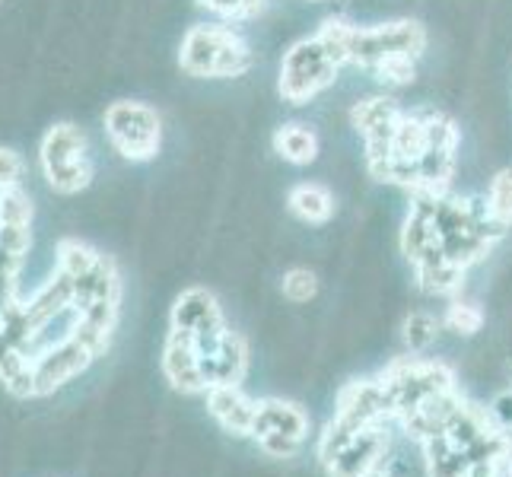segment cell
I'll list each match as a JSON object with an SVG mask.
<instances>
[{"label":"cell","mask_w":512,"mask_h":477,"mask_svg":"<svg viewBox=\"0 0 512 477\" xmlns=\"http://www.w3.org/2000/svg\"><path fill=\"white\" fill-rule=\"evenodd\" d=\"M319 39L328 45L341 67L353 64L363 70H376L392 58H414L427 51V29L417 20H388L379 26H357L341 16H328L319 26Z\"/></svg>","instance_id":"6da1fadb"},{"label":"cell","mask_w":512,"mask_h":477,"mask_svg":"<svg viewBox=\"0 0 512 477\" xmlns=\"http://www.w3.org/2000/svg\"><path fill=\"white\" fill-rule=\"evenodd\" d=\"M179 67L198 80H236L255 67V51L233 23L207 20L182 35Z\"/></svg>","instance_id":"7a4b0ae2"},{"label":"cell","mask_w":512,"mask_h":477,"mask_svg":"<svg viewBox=\"0 0 512 477\" xmlns=\"http://www.w3.org/2000/svg\"><path fill=\"white\" fill-rule=\"evenodd\" d=\"M39 166L48 188L55 194H80L90 188L96 166L90 156V137L74 121H58L51 125L39 144Z\"/></svg>","instance_id":"3957f363"},{"label":"cell","mask_w":512,"mask_h":477,"mask_svg":"<svg viewBox=\"0 0 512 477\" xmlns=\"http://www.w3.org/2000/svg\"><path fill=\"white\" fill-rule=\"evenodd\" d=\"M341 74V64L334 61L328 45L319 35H306V39L293 42L277 70V93L290 105H306L319 99L328 86H334Z\"/></svg>","instance_id":"277c9868"},{"label":"cell","mask_w":512,"mask_h":477,"mask_svg":"<svg viewBox=\"0 0 512 477\" xmlns=\"http://www.w3.org/2000/svg\"><path fill=\"white\" fill-rule=\"evenodd\" d=\"M102 128L115 153L131 163H150L163 147V118L150 102L115 99L102 115Z\"/></svg>","instance_id":"5b68a950"},{"label":"cell","mask_w":512,"mask_h":477,"mask_svg":"<svg viewBox=\"0 0 512 477\" xmlns=\"http://www.w3.org/2000/svg\"><path fill=\"white\" fill-rule=\"evenodd\" d=\"M379 379L385 385L388 398H392V404H395V420L401 414L420 408V404L427 401V398L455 388V376H452V369L446 363L420 360L417 353L392 360V363L385 366V373Z\"/></svg>","instance_id":"8992f818"},{"label":"cell","mask_w":512,"mask_h":477,"mask_svg":"<svg viewBox=\"0 0 512 477\" xmlns=\"http://www.w3.org/2000/svg\"><path fill=\"white\" fill-rule=\"evenodd\" d=\"M401 115H404V109L398 105L395 96H363L360 102H353L350 125L363 137L366 169L382 166L388 153H392V134L398 128Z\"/></svg>","instance_id":"52a82bcc"},{"label":"cell","mask_w":512,"mask_h":477,"mask_svg":"<svg viewBox=\"0 0 512 477\" xmlns=\"http://www.w3.org/2000/svg\"><path fill=\"white\" fill-rule=\"evenodd\" d=\"M96 357H99V353L83 338H77L74 331H70V338H64L58 347H51L42 360L32 363V395L35 398L55 395L58 388H64L67 382H74L80 373H86Z\"/></svg>","instance_id":"ba28073f"},{"label":"cell","mask_w":512,"mask_h":477,"mask_svg":"<svg viewBox=\"0 0 512 477\" xmlns=\"http://www.w3.org/2000/svg\"><path fill=\"white\" fill-rule=\"evenodd\" d=\"M334 417H341L357 430H366L395 420V404L388 398L382 379H360V382H347L338 392Z\"/></svg>","instance_id":"9c48e42d"},{"label":"cell","mask_w":512,"mask_h":477,"mask_svg":"<svg viewBox=\"0 0 512 477\" xmlns=\"http://www.w3.org/2000/svg\"><path fill=\"white\" fill-rule=\"evenodd\" d=\"M163 373L175 392H182V395H201L210 388L201 369V357H198V350H194V338L182 328H172L166 338Z\"/></svg>","instance_id":"30bf717a"},{"label":"cell","mask_w":512,"mask_h":477,"mask_svg":"<svg viewBox=\"0 0 512 477\" xmlns=\"http://www.w3.org/2000/svg\"><path fill=\"white\" fill-rule=\"evenodd\" d=\"M385 452H388V433L385 423H379V427H366L363 433L353 436L325 468L331 477H363L382 465Z\"/></svg>","instance_id":"8fae6325"},{"label":"cell","mask_w":512,"mask_h":477,"mask_svg":"<svg viewBox=\"0 0 512 477\" xmlns=\"http://www.w3.org/2000/svg\"><path fill=\"white\" fill-rule=\"evenodd\" d=\"M207 411L226 433L252 436L258 401H252L239 385H210L207 388Z\"/></svg>","instance_id":"7c38bea8"},{"label":"cell","mask_w":512,"mask_h":477,"mask_svg":"<svg viewBox=\"0 0 512 477\" xmlns=\"http://www.w3.org/2000/svg\"><path fill=\"white\" fill-rule=\"evenodd\" d=\"M462 404H465V398L458 395V388H449V392H439V395L427 398V401L420 404V408L401 414L398 423H401L404 430H408L411 439L423 443V439L446 433V423L452 420V414L462 408Z\"/></svg>","instance_id":"4fadbf2b"},{"label":"cell","mask_w":512,"mask_h":477,"mask_svg":"<svg viewBox=\"0 0 512 477\" xmlns=\"http://www.w3.org/2000/svg\"><path fill=\"white\" fill-rule=\"evenodd\" d=\"M309 433V417L296 408L290 401H280V398H264L258 401V411H255V427L252 436L264 439V436H293L303 443Z\"/></svg>","instance_id":"5bb4252c"},{"label":"cell","mask_w":512,"mask_h":477,"mask_svg":"<svg viewBox=\"0 0 512 477\" xmlns=\"http://www.w3.org/2000/svg\"><path fill=\"white\" fill-rule=\"evenodd\" d=\"M207 385H239L245 369H249V347H245L242 334L226 331L220 350L210 360H201Z\"/></svg>","instance_id":"9a60e30c"},{"label":"cell","mask_w":512,"mask_h":477,"mask_svg":"<svg viewBox=\"0 0 512 477\" xmlns=\"http://www.w3.org/2000/svg\"><path fill=\"white\" fill-rule=\"evenodd\" d=\"M274 153L290 166H312L322 153V140L306 121H287L274 131Z\"/></svg>","instance_id":"2e32d148"},{"label":"cell","mask_w":512,"mask_h":477,"mask_svg":"<svg viewBox=\"0 0 512 477\" xmlns=\"http://www.w3.org/2000/svg\"><path fill=\"white\" fill-rule=\"evenodd\" d=\"M287 207H290V214L299 223H306V226H325L334 217V210H338V204H334V194L319 182L293 185L290 194H287Z\"/></svg>","instance_id":"e0dca14e"},{"label":"cell","mask_w":512,"mask_h":477,"mask_svg":"<svg viewBox=\"0 0 512 477\" xmlns=\"http://www.w3.org/2000/svg\"><path fill=\"white\" fill-rule=\"evenodd\" d=\"M223 318L217 296L204 290V287H188L179 299L172 303V328L182 331H198L207 322H217Z\"/></svg>","instance_id":"ac0fdd59"},{"label":"cell","mask_w":512,"mask_h":477,"mask_svg":"<svg viewBox=\"0 0 512 477\" xmlns=\"http://www.w3.org/2000/svg\"><path fill=\"white\" fill-rule=\"evenodd\" d=\"M414 271H417L420 290L430 296H452L465 284V268H458L455 261H449L446 252L423 258L420 264H414Z\"/></svg>","instance_id":"d6986e66"},{"label":"cell","mask_w":512,"mask_h":477,"mask_svg":"<svg viewBox=\"0 0 512 477\" xmlns=\"http://www.w3.org/2000/svg\"><path fill=\"white\" fill-rule=\"evenodd\" d=\"M420 446H423V462H427L430 477H465L471 471L468 452L455 449L446 433L423 439Z\"/></svg>","instance_id":"ffe728a7"},{"label":"cell","mask_w":512,"mask_h":477,"mask_svg":"<svg viewBox=\"0 0 512 477\" xmlns=\"http://www.w3.org/2000/svg\"><path fill=\"white\" fill-rule=\"evenodd\" d=\"M439 328H443L439 318H433L430 312L417 309V312H411L401 322V341H404V347H408L411 353H423L430 344H436Z\"/></svg>","instance_id":"44dd1931"},{"label":"cell","mask_w":512,"mask_h":477,"mask_svg":"<svg viewBox=\"0 0 512 477\" xmlns=\"http://www.w3.org/2000/svg\"><path fill=\"white\" fill-rule=\"evenodd\" d=\"M99 258H102V252H96L93 245H86L80 239H61L58 252H55V268L64 271L67 277H80L90 271Z\"/></svg>","instance_id":"7402d4cb"},{"label":"cell","mask_w":512,"mask_h":477,"mask_svg":"<svg viewBox=\"0 0 512 477\" xmlns=\"http://www.w3.org/2000/svg\"><path fill=\"white\" fill-rule=\"evenodd\" d=\"M484 204L490 210V217L497 220L503 229H512V166L500 169L490 179L487 194H484Z\"/></svg>","instance_id":"603a6c76"},{"label":"cell","mask_w":512,"mask_h":477,"mask_svg":"<svg viewBox=\"0 0 512 477\" xmlns=\"http://www.w3.org/2000/svg\"><path fill=\"white\" fill-rule=\"evenodd\" d=\"M443 325L452 334H458V338H474V334L484 328V312H481V306L465 303V299H452L443 315Z\"/></svg>","instance_id":"cb8c5ba5"},{"label":"cell","mask_w":512,"mask_h":477,"mask_svg":"<svg viewBox=\"0 0 512 477\" xmlns=\"http://www.w3.org/2000/svg\"><path fill=\"white\" fill-rule=\"evenodd\" d=\"M198 4L223 23H249L264 10V0H198Z\"/></svg>","instance_id":"d4e9b609"},{"label":"cell","mask_w":512,"mask_h":477,"mask_svg":"<svg viewBox=\"0 0 512 477\" xmlns=\"http://www.w3.org/2000/svg\"><path fill=\"white\" fill-rule=\"evenodd\" d=\"M280 293H284V299H290L293 306H306L319 296V277L309 268H290L284 280H280Z\"/></svg>","instance_id":"484cf974"},{"label":"cell","mask_w":512,"mask_h":477,"mask_svg":"<svg viewBox=\"0 0 512 477\" xmlns=\"http://www.w3.org/2000/svg\"><path fill=\"white\" fill-rule=\"evenodd\" d=\"M382 86H388V90H401V86H411L417 80V61L414 58H392L379 64L376 70H369Z\"/></svg>","instance_id":"4316f807"},{"label":"cell","mask_w":512,"mask_h":477,"mask_svg":"<svg viewBox=\"0 0 512 477\" xmlns=\"http://www.w3.org/2000/svg\"><path fill=\"white\" fill-rule=\"evenodd\" d=\"M23 169H26V163H23V156H20V153H13V150H4V147H0V191H7V188H13V185H20Z\"/></svg>","instance_id":"83f0119b"},{"label":"cell","mask_w":512,"mask_h":477,"mask_svg":"<svg viewBox=\"0 0 512 477\" xmlns=\"http://www.w3.org/2000/svg\"><path fill=\"white\" fill-rule=\"evenodd\" d=\"M258 446L271 458H293L299 449H303V443L293 436H264V439H258Z\"/></svg>","instance_id":"f1b7e54d"},{"label":"cell","mask_w":512,"mask_h":477,"mask_svg":"<svg viewBox=\"0 0 512 477\" xmlns=\"http://www.w3.org/2000/svg\"><path fill=\"white\" fill-rule=\"evenodd\" d=\"M493 420L500 423V427H512V392L500 395L497 401H493V408H490Z\"/></svg>","instance_id":"f546056e"},{"label":"cell","mask_w":512,"mask_h":477,"mask_svg":"<svg viewBox=\"0 0 512 477\" xmlns=\"http://www.w3.org/2000/svg\"><path fill=\"white\" fill-rule=\"evenodd\" d=\"M363 477H392V474H388V471H385V468L379 465V468H373V471H369V474H363Z\"/></svg>","instance_id":"4dcf8cb0"},{"label":"cell","mask_w":512,"mask_h":477,"mask_svg":"<svg viewBox=\"0 0 512 477\" xmlns=\"http://www.w3.org/2000/svg\"><path fill=\"white\" fill-rule=\"evenodd\" d=\"M506 474L512 477V458H509V465H506Z\"/></svg>","instance_id":"1f68e13d"},{"label":"cell","mask_w":512,"mask_h":477,"mask_svg":"<svg viewBox=\"0 0 512 477\" xmlns=\"http://www.w3.org/2000/svg\"><path fill=\"white\" fill-rule=\"evenodd\" d=\"M309 4H325V0H309Z\"/></svg>","instance_id":"d6a6232c"},{"label":"cell","mask_w":512,"mask_h":477,"mask_svg":"<svg viewBox=\"0 0 512 477\" xmlns=\"http://www.w3.org/2000/svg\"><path fill=\"white\" fill-rule=\"evenodd\" d=\"M0 4H4V0H0Z\"/></svg>","instance_id":"836d02e7"}]
</instances>
